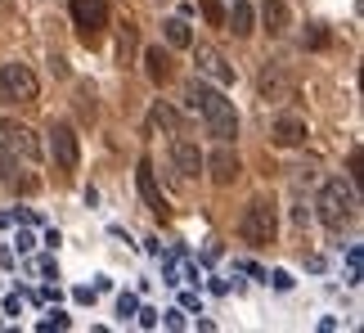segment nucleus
I'll return each mask as SVG.
<instances>
[{"instance_id":"72a5a7b5","label":"nucleus","mask_w":364,"mask_h":333,"mask_svg":"<svg viewBox=\"0 0 364 333\" xmlns=\"http://www.w3.org/2000/svg\"><path fill=\"white\" fill-rule=\"evenodd\" d=\"M9 221H14V216H9V212H0V230H5V226H9Z\"/></svg>"},{"instance_id":"ddd939ff","label":"nucleus","mask_w":364,"mask_h":333,"mask_svg":"<svg viewBox=\"0 0 364 333\" xmlns=\"http://www.w3.org/2000/svg\"><path fill=\"white\" fill-rule=\"evenodd\" d=\"M270 140H274L279 149H297V144L306 140V122H301V117H279L274 131H270Z\"/></svg>"},{"instance_id":"7c9ffc66","label":"nucleus","mask_w":364,"mask_h":333,"mask_svg":"<svg viewBox=\"0 0 364 333\" xmlns=\"http://www.w3.org/2000/svg\"><path fill=\"white\" fill-rule=\"evenodd\" d=\"M180 307H185V315H189V311H203V302H198V293H185V297H180Z\"/></svg>"},{"instance_id":"b1692460","label":"nucleus","mask_w":364,"mask_h":333,"mask_svg":"<svg viewBox=\"0 0 364 333\" xmlns=\"http://www.w3.org/2000/svg\"><path fill=\"white\" fill-rule=\"evenodd\" d=\"M50 329H73V320H68L63 311H50L46 320H41V333H50Z\"/></svg>"},{"instance_id":"6e6552de","label":"nucleus","mask_w":364,"mask_h":333,"mask_svg":"<svg viewBox=\"0 0 364 333\" xmlns=\"http://www.w3.org/2000/svg\"><path fill=\"white\" fill-rule=\"evenodd\" d=\"M203 166H207V176H212L216 185H234V180H239V171H243V162H239V154L230 149V140H220L212 154L203 158Z\"/></svg>"},{"instance_id":"f3484780","label":"nucleus","mask_w":364,"mask_h":333,"mask_svg":"<svg viewBox=\"0 0 364 333\" xmlns=\"http://www.w3.org/2000/svg\"><path fill=\"white\" fill-rule=\"evenodd\" d=\"M225 27L234 36H252V5H247V0H239V5L225 14Z\"/></svg>"},{"instance_id":"cd10ccee","label":"nucleus","mask_w":364,"mask_h":333,"mask_svg":"<svg viewBox=\"0 0 364 333\" xmlns=\"http://www.w3.org/2000/svg\"><path fill=\"white\" fill-rule=\"evenodd\" d=\"M14 243H18V253H32V248H36L41 239H36L32 230H18V239H14Z\"/></svg>"},{"instance_id":"4be33fe9","label":"nucleus","mask_w":364,"mask_h":333,"mask_svg":"<svg viewBox=\"0 0 364 333\" xmlns=\"http://www.w3.org/2000/svg\"><path fill=\"white\" fill-rule=\"evenodd\" d=\"M306 46H311V50H324V46H328V27H324V23H311V32H306Z\"/></svg>"},{"instance_id":"7ed1b4c3","label":"nucleus","mask_w":364,"mask_h":333,"mask_svg":"<svg viewBox=\"0 0 364 333\" xmlns=\"http://www.w3.org/2000/svg\"><path fill=\"white\" fill-rule=\"evenodd\" d=\"M239 234L252 243V248H265V243H274V234H279V216H274V203L270 199H252L243 207V216H239Z\"/></svg>"},{"instance_id":"9d476101","label":"nucleus","mask_w":364,"mask_h":333,"mask_svg":"<svg viewBox=\"0 0 364 333\" xmlns=\"http://www.w3.org/2000/svg\"><path fill=\"white\" fill-rule=\"evenodd\" d=\"M193 63H198V73L212 77L216 86H230L234 81V68L220 59V50H212V46H193Z\"/></svg>"},{"instance_id":"1a4fd4ad","label":"nucleus","mask_w":364,"mask_h":333,"mask_svg":"<svg viewBox=\"0 0 364 333\" xmlns=\"http://www.w3.org/2000/svg\"><path fill=\"white\" fill-rule=\"evenodd\" d=\"M257 90H261V100H292V95H297V81L279 63H265L261 77H257Z\"/></svg>"},{"instance_id":"bb28decb","label":"nucleus","mask_w":364,"mask_h":333,"mask_svg":"<svg viewBox=\"0 0 364 333\" xmlns=\"http://www.w3.org/2000/svg\"><path fill=\"white\" fill-rule=\"evenodd\" d=\"M135 320H139V329H158V311H153V307H139Z\"/></svg>"},{"instance_id":"a878e982","label":"nucleus","mask_w":364,"mask_h":333,"mask_svg":"<svg viewBox=\"0 0 364 333\" xmlns=\"http://www.w3.org/2000/svg\"><path fill=\"white\" fill-rule=\"evenodd\" d=\"M158 320H162L166 329H185V307H171L166 315H158Z\"/></svg>"},{"instance_id":"473e14b6","label":"nucleus","mask_w":364,"mask_h":333,"mask_svg":"<svg viewBox=\"0 0 364 333\" xmlns=\"http://www.w3.org/2000/svg\"><path fill=\"white\" fill-rule=\"evenodd\" d=\"M18 221H23V226H41V216L32 212V207H23V212H18Z\"/></svg>"},{"instance_id":"2f4dec72","label":"nucleus","mask_w":364,"mask_h":333,"mask_svg":"<svg viewBox=\"0 0 364 333\" xmlns=\"http://www.w3.org/2000/svg\"><path fill=\"white\" fill-rule=\"evenodd\" d=\"M18 311H23V297L9 293V297H5V315H18Z\"/></svg>"},{"instance_id":"39448f33","label":"nucleus","mask_w":364,"mask_h":333,"mask_svg":"<svg viewBox=\"0 0 364 333\" xmlns=\"http://www.w3.org/2000/svg\"><path fill=\"white\" fill-rule=\"evenodd\" d=\"M73 23H77V36L95 46L100 32L108 27V0H73Z\"/></svg>"},{"instance_id":"0eeeda50","label":"nucleus","mask_w":364,"mask_h":333,"mask_svg":"<svg viewBox=\"0 0 364 333\" xmlns=\"http://www.w3.org/2000/svg\"><path fill=\"white\" fill-rule=\"evenodd\" d=\"M50 158H54V166H59L63 176H73L77 171V162H81V144H77V131L73 127H50Z\"/></svg>"},{"instance_id":"aec40b11","label":"nucleus","mask_w":364,"mask_h":333,"mask_svg":"<svg viewBox=\"0 0 364 333\" xmlns=\"http://www.w3.org/2000/svg\"><path fill=\"white\" fill-rule=\"evenodd\" d=\"M77 113H81V122H95V113H100V104H95V90H90V86L77 90Z\"/></svg>"},{"instance_id":"a211bd4d","label":"nucleus","mask_w":364,"mask_h":333,"mask_svg":"<svg viewBox=\"0 0 364 333\" xmlns=\"http://www.w3.org/2000/svg\"><path fill=\"white\" fill-rule=\"evenodd\" d=\"M149 127H153V131H171V135H176V131H180V117H176L166 104H153V113H149Z\"/></svg>"},{"instance_id":"f8f14e48","label":"nucleus","mask_w":364,"mask_h":333,"mask_svg":"<svg viewBox=\"0 0 364 333\" xmlns=\"http://www.w3.org/2000/svg\"><path fill=\"white\" fill-rule=\"evenodd\" d=\"M171 162H176L180 180H193V176L203 171V154H198V144H189V140H176L171 144Z\"/></svg>"},{"instance_id":"6ab92c4d","label":"nucleus","mask_w":364,"mask_h":333,"mask_svg":"<svg viewBox=\"0 0 364 333\" xmlns=\"http://www.w3.org/2000/svg\"><path fill=\"white\" fill-rule=\"evenodd\" d=\"M364 280V248L360 243H351V248H346V284H360Z\"/></svg>"},{"instance_id":"9b49d317","label":"nucleus","mask_w":364,"mask_h":333,"mask_svg":"<svg viewBox=\"0 0 364 333\" xmlns=\"http://www.w3.org/2000/svg\"><path fill=\"white\" fill-rule=\"evenodd\" d=\"M135 180H139V199L149 203V212L166 221V199H162V189H158V176H153V162H149V158L139 162V171H135Z\"/></svg>"},{"instance_id":"c756f323","label":"nucleus","mask_w":364,"mask_h":333,"mask_svg":"<svg viewBox=\"0 0 364 333\" xmlns=\"http://www.w3.org/2000/svg\"><path fill=\"white\" fill-rule=\"evenodd\" d=\"M73 302H81V307H90V302H95V288H73Z\"/></svg>"},{"instance_id":"f257e3e1","label":"nucleus","mask_w":364,"mask_h":333,"mask_svg":"<svg viewBox=\"0 0 364 333\" xmlns=\"http://www.w3.org/2000/svg\"><path fill=\"white\" fill-rule=\"evenodd\" d=\"M185 100H189V104L203 113V122H207V135H216V140H234V135H239V113H234V104H230L220 90L203 86V81H189Z\"/></svg>"},{"instance_id":"20e7f679","label":"nucleus","mask_w":364,"mask_h":333,"mask_svg":"<svg viewBox=\"0 0 364 333\" xmlns=\"http://www.w3.org/2000/svg\"><path fill=\"white\" fill-rule=\"evenodd\" d=\"M0 100L5 104H36L41 81L27 63H0Z\"/></svg>"},{"instance_id":"4468645a","label":"nucleus","mask_w":364,"mask_h":333,"mask_svg":"<svg viewBox=\"0 0 364 333\" xmlns=\"http://www.w3.org/2000/svg\"><path fill=\"white\" fill-rule=\"evenodd\" d=\"M144 73H149L153 86H162V81L171 77V54H166L162 46H149V50H144Z\"/></svg>"},{"instance_id":"393cba45","label":"nucleus","mask_w":364,"mask_h":333,"mask_svg":"<svg viewBox=\"0 0 364 333\" xmlns=\"http://www.w3.org/2000/svg\"><path fill=\"white\" fill-rule=\"evenodd\" d=\"M135 311H139V297H135V293H122V297H117V315H122V320H131Z\"/></svg>"},{"instance_id":"2eb2a0df","label":"nucleus","mask_w":364,"mask_h":333,"mask_svg":"<svg viewBox=\"0 0 364 333\" xmlns=\"http://www.w3.org/2000/svg\"><path fill=\"white\" fill-rule=\"evenodd\" d=\"M261 23H265L270 36H284L288 32V5H284V0H265V5H261Z\"/></svg>"},{"instance_id":"f03ea898","label":"nucleus","mask_w":364,"mask_h":333,"mask_svg":"<svg viewBox=\"0 0 364 333\" xmlns=\"http://www.w3.org/2000/svg\"><path fill=\"white\" fill-rule=\"evenodd\" d=\"M319 221H324L328 230H346V226H355V216H360V199H355V189H351V180H328L324 189H319Z\"/></svg>"},{"instance_id":"412c9836","label":"nucleus","mask_w":364,"mask_h":333,"mask_svg":"<svg viewBox=\"0 0 364 333\" xmlns=\"http://www.w3.org/2000/svg\"><path fill=\"white\" fill-rule=\"evenodd\" d=\"M203 18L212 27H225V5H220V0H203Z\"/></svg>"},{"instance_id":"c85d7f7f","label":"nucleus","mask_w":364,"mask_h":333,"mask_svg":"<svg viewBox=\"0 0 364 333\" xmlns=\"http://www.w3.org/2000/svg\"><path fill=\"white\" fill-rule=\"evenodd\" d=\"M50 73L54 77H68V59H63V54H54V59H50Z\"/></svg>"},{"instance_id":"dca6fc26","label":"nucleus","mask_w":364,"mask_h":333,"mask_svg":"<svg viewBox=\"0 0 364 333\" xmlns=\"http://www.w3.org/2000/svg\"><path fill=\"white\" fill-rule=\"evenodd\" d=\"M162 32H166V46H171V50H189V46H193L189 18H166V23H162Z\"/></svg>"},{"instance_id":"5701e85b","label":"nucleus","mask_w":364,"mask_h":333,"mask_svg":"<svg viewBox=\"0 0 364 333\" xmlns=\"http://www.w3.org/2000/svg\"><path fill=\"white\" fill-rule=\"evenodd\" d=\"M265 284H274V293H288V288L297 284V280H292L288 270H270V275H265Z\"/></svg>"},{"instance_id":"423d86ee","label":"nucleus","mask_w":364,"mask_h":333,"mask_svg":"<svg viewBox=\"0 0 364 333\" xmlns=\"http://www.w3.org/2000/svg\"><path fill=\"white\" fill-rule=\"evenodd\" d=\"M0 149L9 158H23V162H36L41 158V140L32 127H18V122H0Z\"/></svg>"}]
</instances>
